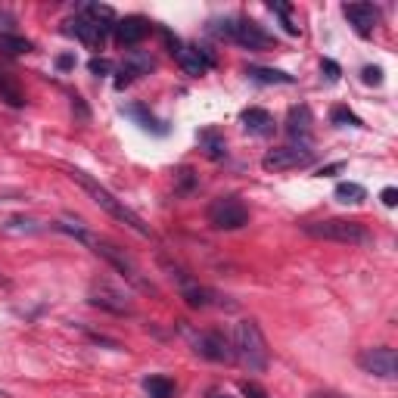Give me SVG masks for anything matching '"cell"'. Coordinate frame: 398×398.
<instances>
[{
  "label": "cell",
  "instance_id": "1",
  "mask_svg": "<svg viewBox=\"0 0 398 398\" xmlns=\"http://www.w3.org/2000/svg\"><path fill=\"white\" fill-rule=\"evenodd\" d=\"M56 231H66V234H72V236H78V240L84 243V246H90V252H97L100 258H106L109 265H112L118 274L125 277L128 283H134L137 290H143V293H156V286H152L147 277H143V271H140V265L134 261L128 252H125L122 246H115V243H109L106 236H97V234H90L88 227H81V224H69V221H56L53 224Z\"/></svg>",
  "mask_w": 398,
  "mask_h": 398
},
{
  "label": "cell",
  "instance_id": "2",
  "mask_svg": "<svg viewBox=\"0 0 398 398\" xmlns=\"http://www.w3.org/2000/svg\"><path fill=\"white\" fill-rule=\"evenodd\" d=\"M69 177H72L75 184H78V187H81L84 193H88L90 199L97 202L100 209L106 211V215H112L115 221H122L125 227H131V231L137 234V236H147V240H152V231H150V224L143 221V218H140L134 209H128V206H125V202L118 199V197H112V193H109V190H106L100 181H94V177H90V174H84L81 168H69Z\"/></svg>",
  "mask_w": 398,
  "mask_h": 398
},
{
  "label": "cell",
  "instance_id": "3",
  "mask_svg": "<svg viewBox=\"0 0 398 398\" xmlns=\"http://www.w3.org/2000/svg\"><path fill=\"white\" fill-rule=\"evenodd\" d=\"M231 349H234V361H240L249 374H265L271 364V352L265 342V333H261L258 320L243 318L236 320L231 330Z\"/></svg>",
  "mask_w": 398,
  "mask_h": 398
},
{
  "label": "cell",
  "instance_id": "4",
  "mask_svg": "<svg viewBox=\"0 0 398 398\" xmlns=\"http://www.w3.org/2000/svg\"><path fill=\"white\" fill-rule=\"evenodd\" d=\"M302 231L315 240H330V243H345V246H374V234L367 224L352 221V218H327V221H308Z\"/></svg>",
  "mask_w": 398,
  "mask_h": 398
},
{
  "label": "cell",
  "instance_id": "5",
  "mask_svg": "<svg viewBox=\"0 0 398 398\" xmlns=\"http://www.w3.org/2000/svg\"><path fill=\"white\" fill-rule=\"evenodd\" d=\"M215 31L227 41H234V44H240L243 50H271L274 47V38L268 35L265 28L256 22V19H224L215 25Z\"/></svg>",
  "mask_w": 398,
  "mask_h": 398
},
{
  "label": "cell",
  "instance_id": "6",
  "mask_svg": "<svg viewBox=\"0 0 398 398\" xmlns=\"http://www.w3.org/2000/svg\"><path fill=\"white\" fill-rule=\"evenodd\" d=\"M206 218L215 231H240L249 224V206L240 197H218L211 199Z\"/></svg>",
  "mask_w": 398,
  "mask_h": 398
},
{
  "label": "cell",
  "instance_id": "7",
  "mask_svg": "<svg viewBox=\"0 0 398 398\" xmlns=\"http://www.w3.org/2000/svg\"><path fill=\"white\" fill-rule=\"evenodd\" d=\"M88 299H90V305H97V308H103V311H112V315H131L134 311V302H131L128 290L112 283V281H106V277L90 281Z\"/></svg>",
  "mask_w": 398,
  "mask_h": 398
},
{
  "label": "cell",
  "instance_id": "8",
  "mask_svg": "<svg viewBox=\"0 0 398 398\" xmlns=\"http://www.w3.org/2000/svg\"><path fill=\"white\" fill-rule=\"evenodd\" d=\"M315 162V152L302 143H286V147H274L261 156V168L265 172H295V168H308Z\"/></svg>",
  "mask_w": 398,
  "mask_h": 398
},
{
  "label": "cell",
  "instance_id": "9",
  "mask_svg": "<svg viewBox=\"0 0 398 398\" xmlns=\"http://www.w3.org/2000/svg\"><path fill=\"white\" fill-rule=\"evenodd\" d=\"M168 271H172V281L177 283V293H181V299L187 302L190 308H211V305H218V299H221L215 290H209V286H202L199 281H193V277L184 268L168 265Z\"/></svg>",
  "mask_w": 398,
  "mask_h": 398
},
{
  "label": "cell",
  "instance_id": "10",
  "mask_svg": "<svg viewBox=\"0 0 398 398\" xmlns=\"http://www.w3.org/2000/svg\"><path fill=\"white\" fill-rule=\"evenodd\" d=\"M358 367L364 370V374L377 377V379H395V377H398L395 349H389V345H377V349H361V352H358Z\"/></svg>",
  "mask_w": 398,
  "mask_h": 398
},
{
  "label": "cell",
  "instance_id": "11",
  "mask_svg": "<svg viewBox=\"0 0 398 398\" xmlns=\"http://www.w3.org/2000/svg\"><path fill=\"white\" fill-rule=\"evenodd\" d=\"M193 352L206 361H218V364H227L234 361V349H231V336L218 333V330H209V333H199L193 336Z\"/></svg>",
  "mask_w": 398,
  "mask_h": 398
},
{
  "label": "cell",
  "instance_id": "12",
  "mask_svg": "<svg viewBox=\"0 0 398 398\" xmlns=\"http://www.w3.org/2000/svg\"><path fill=\"white\" fill-rule=\"evenodd\" d=\"M66 25H69V28H66V31L78 38L84 47H90V50H100V47L106 44V35H109V28H106V25H100V22H94V19H88V16H84V13H81V16H75V19H69Z\"/></svg>",
  "mask_w": 398,
  "mask_h": 398
},
{
  "label": "cell",
  "instance_id": "13",
  "mask_svg": "<svg viewBox=\"0 0 398 398\" xmlns=\"http://www.w3.org/2000/svg\"><path fill=\"white\" fill-rule=\"evenodd\" d=\"M152 69H156V63H152L150 53H143V50H131V53L122 59V66L115 69V75H118L115 88H125V84H131V81L143 78V75H150Z\"/></svg>",
  "mask_w": 398,
  "mask_h": 398
},
{
  "label": "cell",
  "instance_id": "14",
  "mask_svg": "<svg viewBox=\"0 0 398 398\" xmlns=\"http://www.w3.org/2000/svg\"><path fill=\"white\" fill-rule=\"evenodd\" d=\"M342 16L349 19V25L361 38H370L379 25V6H374V4H345Z\"/></svg>",
  "mask_w": 398,
  "mask_h": 398
},
{
  "label": "cell",
  "instance_id": "15",
  "mask_svg": "<svg viewBox=\"0 0 398 398\" xmlns=\"http://www.w3.org/2000/svg\"><path fill=\"white\" fill-rule=\"evenodd\" d=\"M177 63H181V69L187 75H193V78H199V75L215 69V56H211V50L197 47V44H187V47L177 50Z\"/></svg>",
  "mask_w": 398,
  "mask_h": 398
},
{
  "label": "cell",
  "instance_id": "16",
  "mask_svg": "<svg viewBox=\"0 0 398 398\" xmlns=\"http://www.w3.org/2000/svg\"><path fill=\"white\" fill-rule=\"evenodd\" d=\"M112 35L122 47H137L140 41L150 35V22L143 19V16H125V19H118L112 25Z\"/></svg>",
  "mask_w": 398,
  "mask_h": 398
},
{
  "label": "cell",
  "instance_id": "17",
  "mask_svg": "<svg viewBox=\"0 0 398 398\" xmlns=\"http://www.w3.org/2000/svg\"><path fill=\"white\" fill-rule=\"evenodd\" d=\"M311 109L308 106H293L290 115H286V134L293 140H299L302 147H308V137H311Z\"/></svg>",
  "mask_w": 398,
  "mask_h": 398
},
{
  "label": "cell",
  "instance_id": "18",
  "mask_svg": "<svg viewBox=\"0 0 398 398\" xmlns=\"http://www.w3.org/2000/svg\"><path fill=\"white\" fill-rule=\"evenodd\" d=\"M240 118H243V128L249 134H256V137H271V134H274V115H271L268 109L249 106V109H243Z\"/></svg>",
  "mask_w": 398,
  "mask_h": 398
},
{
  "label": "cell",
  "instance_id": "19",
  "mask_svg": "<svg viewBox=\"0 0 398 398\" xmlns=\"http://www.w3.org/2000/svg\"><path fill=\"white\" fill-rule=\"evenodd\" d=\"M199 150L206 152L211 162H221V159H227V143H224V137L215 128L199 131Z\"/></svg>",
  "mask_w": 398,
  "mask_h": 398
},
{
  "label": "cell",
  "instance_id": "20",
  "mask_svg": "<svg viewBox=\"0 0 398 398\" xmlns=\"http://www.w3.org/2000/svg\"><path fill=\"white\" fill-rule=\"evenodd\" d=\"M249 78L258 84H295L293 75H286L281 69H268V66H249Z\"/></svg>",
  "mask_w": 398,
  "mask_h": 398
},
{
  "label": "cell",
  "instance_id": "21",
  "mask_svg": "<svg viewBox=\"0 0 398 398\" xmlns=\"http://www.w3.org/2000/svg\"><path fill=\"white\" fill-rule=\"evenodd\" d=\"M0 100H4L6 106H13V109H22V106H25L22 88H19V84H16L6 72H0Z\"/></svg>",
  "mask_w": 398,
  "mask_h": 398
},
{
  "label": "cell",
  "instance_id": "22",
  "mask_svg": "<svg viewBox=\"0 0 398 398\" xmlns=\"http://www.w3.org/2000/svg\"><path fill=\"white\" fill-rule=\"evenodd\" d=\"M0 53L4 56H22L31 53V41L22 35H10V31H0Z\"/></svg>",
  "mask_w": 398,
  "mask_h": 398
},
{
  "label": "cell",
  "instance_id": "23",
  "mask_svg": "<svg viewBox=\"0 0 398 398\" xmlns=\"http://www.w3.org/2000/svg\"><path fill=\"white\" fill-rule=\"evenodd\" d=\"M333 197L340 202H345V206H358V202L367 199V190H364L361 184H355V181H342V184H336Z\"/></svg>",
  "mask_w": 398,
  "mask_h": 398
},
{
  "label": "cell",
  "instance_id": "24",
  "mask_svg": "<svg viewBox=\"0 0 398 398\" xmlns=\"http://www.w3.org/2000/svg\"><path fill=\"white\" fill-rule=\"evenodd\" d=\"M143 389H147L150 398H174V383L168 377H147Z\"/></svg>",
  "mask_w": 398,
  "mask_h": 398
},
{
  "label": "cell",
  "instance_id": "25",
  "mask_svg": "<svg viewBox=\"0 0 398 398\" xmlns=\"http://www.w3.org/2000/svg\"><path fill=\"white\" fill-rule=\"evenodd\" d=\"M0 231L4 234H38L44 227H41V221H31V218H10V221L0 224Z\"/></svg>",
  "mask_w": 398,
  "mask_h": 398
},
{
  "label": "cell",
  "instance_id": "26",
  "mask_svg": "<svg viewBox=\"0 0 398 398\" xmlns=\"http://www.w3.org/2000/svg\"><path fill=\"white\" fill-rule=\"evenodd\" d=\"M125 112H128L131 118H137V122H140V128H147V131H156V134H165V131H168V128H162V125H159L156 118H152V115H150V112H147V109H143L140 103L128 106V109H125Z\"/></svg>",
  "mask_w": 398,
  "mask_h": 398
},
{
  "label": "cell",
  "instance_id": "27",
  "mask_svg": "<svg viewBox=\"0 0 398 398\" xmlns=\"http://www.w3.org/2000/svg\"><path fill=\"white\" fill-rule=\"evenodd\" d=\"M84 16H88V19H94V22H100V25H106V28H112V22H115L112 6H106V4H88V6H84Z\"/></svg>",
  "mask_w": 398,
  "mask_h": 398
},
{
  "label": "cell",
  "instance_id": "28",
  "mask_svg": "<svg viewBox=\"0 0 398 398\" xmlns=\"http://www.w3.org/2000/svg\"><path fill=\"white\" fill-rule=\"evenodd\" d=\"M330 122L340 125V128H345V125H352V128H361V118L355 115L349 106H333V109H330Z\"/></svg>",
  "mask_w": 398,
  "mask_h": 398
},
{
  "label": "cell",
  "instance_id": "29",
  "mask_svg": "<svg viewBox=\"0 0 398 398\" xmlns=\"http://www.w3.org/2000/svg\"><path fill=\"white\" fill-rule=\"evenodd\" d=\"M268 10L277 13V16H283V25H286V31H290V35H299V25L290 19V4H268Z\"/></svg>",
  "mask_w": 398,
  "mask_h": 398
},
{
  "label": "cell",
  "instance_id": "30",
  "mask_svg": "<svg viewBox=\"0 0 398 398\" xmlns=\"http://www.w3.org/2000/svg\"><path fill=\"white\" fill-rule=\"evenodd\" d=\"M88 69H90V75H97V78H103V75H109L112 72V63H109V59H100V56H94L88 63Z\"/></svg>",
  "mask_w": 398,
  "mask_h": 398
},
{
  "label": "cell",
  "instance_id": "31",
  "mask_svg": "<svg viewBox=\"0 0 398 398\" xmlns=\"http://www.w3.org/2000/svg\"><path fill=\"white\" fill-rule=\"evenodd\" d=\"M320 72L327 75V81H330V84H336V81H340V75H342V69L333 63V59H324V63H320Z\"/></svg>",
  "mask_w": 398,
  "mask_h": 398
},
{
  "label": "cell",
  "instance_id": "32",
  "mask_svg": "<svg viewBox=\"0 0 398 398\" xmlns=\"http://www.w3.org/2000/svg\"><path fill=\"white\" fill-rule=\"evenodd\" d=\"M361 78H364V84H383V69L379 66H367L361 72Z\"/></svg>",
  "mask_w": 398,
  "mask_h": 398
},
{
  "label": "cell",
  "instance_id": "33",
  "mask_svg": "<svg viewBox=\"0 0 398 398\" xmlns=\"http://www.w3.org/2000/svg\"><path fill=\"white\" fill-rule=\"evenodd\" d=\"M240 392L243 398H268V392L258 383H240Z\"/></svg>",
  "mask_w": 398,
  "mask_h": 398
},
{
  "label": "cell",
  "instance_id": "34",
  "mask_svg": "<svg viewBox=\"0 0 398 398\" xmlns=\"http://www.w3.org/2000/svg\"><path fill=\"white\" fill-rule=\"evenodd\" d=\"M379 199H383V206H389V209H392L395 202H398V190H395V187H386L383 193H379Z\"/></svg>",
  "mask_w": 398,
  "mask_h": 398
},
{
  "label": "cell",
  "instance_id": "35",
  "mask_svg": "<svg viewBox=\"0 0 398 398\" xmlns=\"http://www.w3.org/2000/svg\"><path fill=\"white\" fill-rule=\"evenodd\" d=\"M177 181L184 184V190L193 187V172H190V168H181V172H177Z\"/></svg>",
  "mask_w": 398,
  "mask_h": 398
},
{
  "label": "cell",
  "instance_id": "36",
  "mask_svg": "<svg viewBox=\"0 0 398 398\" xmlns=\"http://www.w3.org/2000/svg\"><path fill=\"white\" fill-rule=\"evenodd\" d=\"M56 66H59V69H72L75 59H72V56H59V59H56Z\"/></svg>",
  "mask_w": 398,
  "mask_h": 398
},
{
  "label": "cell",
  "instance_id": "37",
  "mask_svg": "<svg viewBox=\"0 0 398 398\" xmlns=\"http://www.w3.org/2000/svg\"><path fill=\"white\" fill-rule=\"evenodd\" d=\"M308 398H336V395H330V392H311Z\"/></svg>",
  "mask_w": 398,
  "mask_h": 398
},
{
  "label": "cell",
  "instance_id": "38",
  "mask_svg": "<svg viewBox=\"0 0 398 398\" xmlns=\"http://www.w3.org/2000/svg\"><path fill=\"white\" fill-rule=\"evenodd\" d=\"M211 398H231V395H224V392H211Z\"/></svg>",
  "mask_w": 398,
  "mask_h": 398
},
{
  "label": "cell",
  "instance_id": "39",
  "mask_svg": "<svg viewBox=\"0 0 398 398\" xmlns=\"http://www.w3.org/2000/svg\"><path fill=\"white\" fill-rule=\"evenodd\" d=\"M0 398H10V395H6V392H4V389H0Z\"/></svg>",
  "mask_w": 398,
  "mask_h": 398
}]
</instances>
